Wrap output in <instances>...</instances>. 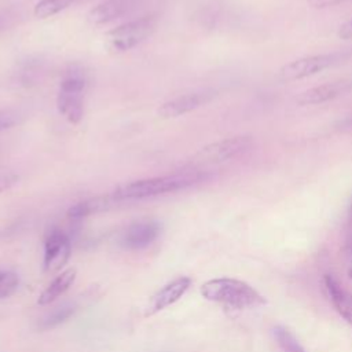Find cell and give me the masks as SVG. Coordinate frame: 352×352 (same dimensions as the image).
<instances>
[{"mask_svg": "<svg viewBox=\"0 0 352 352\" xmlns=\"http://www.w3.org/2000/svg\"><path fill=\"white\" fill-rule=\"evenodd\" d=\"M252 146L250 136L239 135L227 138L219 142H213L210 144L204 146L194 157V161L204 165H213L221 164L228 160H232L245 151L249 150Z\"/></svg>", "mask_w": 352, "mask_h": 352, "instance_id": "4", "label": "cell"}, {"mask_svg": "<svg viewBox=\"0 0 352 352\" xmlns=\"http://www.w3.org/2000/svg\"><path fill=\"white\" fill-rule=\"evenodd\" d=\"M349 275H351V278H352V270H351V271H349Z\"/></svg>", "mask_w": 352, "mask_h": 352, "instance_id": "24", "label": "cell"}, {"mask_svg": "<svg viewBox=\"0 0 352 352\" xmlns=\"http://www.w3.org/2000/svg\"><path fill=\"white\" fill-rule=\"evenodd\" d=\"M344 1H346V0H308V4L314 8H327V7H333L340 3H344Z\"/></svg>", "mask_w": 352, "mask_h": 352, "instance_id": "23", "label": "cell"}, {"mask_svg": "<svg viewBox=\"0 0 352 352\" xmlns=\"http://www.w3.org/2000/svg\"><path fill=\"white\" fill-rule=\"evenodd\" d=\"M337 59L338 55L336 54H320L298 58L283 65L278 70V77L282 81H296L305 77H311L333 66L337 62Z\"/></svg>", "mask_w": 352, "mask_h": 352, "instance_id": "5", "label": "cell"}, {"mask_svg": "<svg viewBox=\"0 0 352 352\" xmlns=\"http://www.w3.org/2000/svg\"><path fill=\"white\" fill-rule=\"evenodd\" d=\"M160 231L161 226L155 220L135 221L126 228L122 236V245L126 249H143L157 239Z\"/></svg>", "mask_w": 352, "mask_h": 352, "instance_id": "8", "label": "cell"}, {"mask_svg": "<svg viewBox=\"0 0 352 352\" xmlns=\"http://www.w3.org/2000/svg\"><path fill=\"white\" fill-rule=\"evenodd\" d=\"M201 294L219 304L232 308H249L264 304V298L248 283L232 278H217L201 286Z\"/></svg>", "mask_w": 352, "mask_h": 352, "instance_id": "2", "label": "cell"}, {"mask_svg": "<svg viewBox=\"0 0 352 352\" xmlns=\"http://www.w3.org/2000/svg\"><path fill=\"white\" fill-rule=\"evenodd\" d=\"M326 287L330 296V300L336 308V311L348 322L352 324V294L345 292L338 286V283L327 275L324 278Z\"/></svg>", "mask_w": 352, "mask_h": 352, "instance_id": "14", "label": "cell"}, {"mask_svg": "<svg viewBox=\"0 0 352 352\" xmlns=\"http://www.w3.org/2000/svg\"><path fill=\"white\" fill-rule=\"evenodd\" d=\"M19 279L15 272L0 271V298H7L18 289Z\"/></svg>", "mask_w": 352, "mask_h": 352, "instance_id": "19", "label": "cell"}, {"mask_svg": "<svg viewBox=\"0 0 352 352\" xmlns=\"http://www.w3.org/2000/svg\"><path fill=\"white\" fill-rule=\"evenodd\" d=\"M116 202L113 195H106V197H95V198H89L85 201H81L76 205H73L69 210H67V216L70 219L78 220L103 210L110 209Z\"/></svg>", "mask_w": 352, "mask_h": 352, "instance_id": "13", "label": "cell"}, {"mask_svg": "<svg viewBox=\"0 0 352 352\" xmlns=\"http://www.w3.org/2000/svg\"><path fill=\"white\" fill-rule=\"evenodd\" d=\"M131 7L132 0H104L88 12V21L92 25H104L128 12Z\"/></svg>", "mask_w": 352, "mask_h": 352, "instance_id": "11", "label": "cell"}, {"mask_svg": "<svg viewBox=\"0 0 352 352\" xmlns=\"http://www.w3.org/2000/svg\"><path fill=\"white\" fill-rule=\"evenodd\" d=\"M351 210H352V208H351Z\"/></svg>", "mask_w": 352, "mask_h": 352, "instance_id": "25", "label": "cell"}, {"mask_svg": "<svg viewBox=\"0 0 352 352\" xmlns=\"http://www.w3.org/2000/svg\"><path fill=\"white\" fill-rule=\"evenodd\" d=\"M337 34H338V37L342 38V40H351V38H352V18L348 19L346 22H344V23L340 26Z\"/></svg>", "mask_w": 352, "mask_h": 352, "instance_id": "22", "label": "cell"}, {"mask_svg": "<svg viewBox=\"0 0 352 352\" xmlns=\"http://www.w3.org/2000/svg\"><path fill=\"white\" fill-rule=\"evenodd\" d=\"M76 270L69 268L63 272H60L38 296V304L40 305H47L52 301H55L59 296H62L76 280Z\"/></svg>", "mask_w": 352, "mask_h": 352, "instance_id": "15", "label": "cell"}, {"mask_svg": "<svg viewBox=\"0 0 352 352\" xmlns=\"http://www.w3.org/2000/svg\"><path fill=\"white\" fill-rule=\"evenodd\" d=\"M74 311H76V307L73 304H63V305L55 308L54 311H51L45 318H43L38 327L43 330L56 327L58 324L67 320L74 314Z\"/></svg>", "mask_w": 352, "mask_h": 352, "instance_id": "16", "label": "cell"}, {"mask_svg": "<svg viewBox=\"0 0 352 352\" xmlns=\"http://www.w3.org/2000/svg\"><path fill=\"white\" fill-rule=\"evenodd\" d=\"M18 175L7 172V173H0V194L10 190L14 184L18 182Z\"/></svg>", "mask_w": 352, "mask_h": 352, "instance_id": "21", "label": "cell"}, {"mask_svg": "<svg viewBox=\"0 0 352 352\" xmlns=\"http://www.w3.org/2000/svg\"><path fill=\"white\" fill-rule=\"evenodd\" d=\"M16 122V113L10 109H0V132L11 128Z\"/></svg>", "mask_w": 352, "mask_h": 352, "instance_id": "20", "label": "cell"}, {"mask_svg": "<svg viewBox=\"0 0 352 352\" xmlns=\"http://www.w3.org/2000/svg\"><path fill=\"white\" fill-rule=\"evenodd\" d=\"M274 336L283 352H305L302 346L298 344V341L294 338V336L285 327H280V326L275 327Z\"/></svg>", "mask_w": 352, "mask_h": 352, "instance_id": "18", "label": "cell"}, {"mask_svg": "<svg viewBox=\"0 0 352 352\" xmlns=\"http://www.w3.org/2000/svg\"><path fill=\"white\" fill-rule=\"evenodd\" d=\"M56 107L59 114L63 116L69 122H80L84 116V92L59 88Z\"/></svg>", "mask_w": 352, "mask_h": 352, "instance_id": "10", "label": "cell"}, {"mask_svg": "<svg viewBox=\"0 0 352 352\" xmlns=\"http://www.w3.org/2000/svg\"><path fill=\"white\" fill-rule=\"evenodd\" d=\"M202 179L201 172L198 170H184L168 176H157L148 179H140L131 183L118 186L111 195L116 201H132L151 198L173 191L187 188Z\"/></svg>", "mask_w": 352, "mask_h": 352, "instance_id": "1", "label": "cell"}, {"mask_svg": "<svg viewBox=\"0 0 352 352\" xmlns=\"http://www.w3.org/2000/svg\"><path fill=\"white\" fill-rule=\"evenodd\" d=\"M216 92L214 91H197V92H190L184 94L180 96H176L170 100L164 102L158 107V116L162 118H176L180 116H184L186 113H190L208 102H210L214 98Z\"/></svg>", "mask_w": 352, "mask_h": 352, "instance_id": "7", "label": "cell"}, {"mask_svg": "<svg viewBox=\"0 0 352 352\" xmlns=\"http://www.w3.org/2000/svg\"><path fill=\"white\" fill-rule=\"evenodd\" d=\"M346 85L345 82H329V84H322L314 88H309L304 92H301L297 96V103L300 106H307V104H320L327 100H331L337 96H340L345 91Z\"/></svg>", "mask_w": 352, "mask_h": 352, "instance_id": "12", "label": "cell"}, {"mask_svg": "<svg viewBox=\"0 0 352 352\" xmlns=\"http://www.w3.org/2000/svg\"><path fill=\"white\" fill-rule=\"evenodd\" d=\"M70 257V239L62 230H52L44 241L43 268L45 272L60 270Z\"/></svg>", "mask_w": 352, "mask_h": 352, "instance_id": "6", "label": "cell"}, {"mask_svg": "<svg viewBox=\"0 0 352 352\" xmlns=\"http://www.w3.org/2000/svg\"><path fill=\"white\" fill-rule=\"evenodd\" d=\"M74 1L76 0H38L34 6V15L41 19L52 16L67 8Z\"/></svg>", "mask_w": 352, "mask_h": 352, "instance_id": "17", "label": "cell"}, {"mask_svg": "<svg viewBox=\"0 0 352 352\" xmlns=\"http://www.w3.org/2000/svg\"><path fill=\"white\" fill-rule=\"evenodd\" d=\"M157 26V18L153 15L129 21L111 29L106 34V44L114 52H125L148 38Z\"/></svg>", "mask_w": 352, "mask_h": 352, "instance_id": "3", "label": "cell"}, {"mask_svg": "<svg viewBox=\"0 0 352 352\" xmlns=\"http://www.w3.org/2000/svg\"><path fill=\"white\" fill-rule=\"evenodd\" d=\"M190 285H191V279L187 276H180L172 280L170 283L165 285L161 290H158L153 296L146 315H154L155 312L175 304L188 290Z\"/></svg>", "mask_w": 352, "mask_h": 352, "instance_id": "9", "label": "cell"}]
</instances>
